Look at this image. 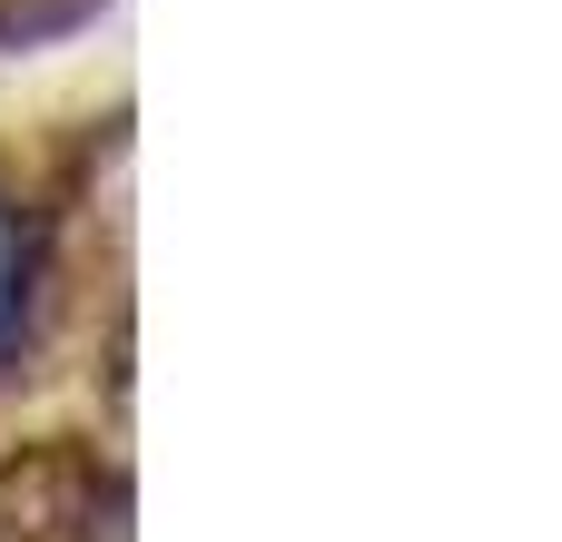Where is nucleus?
<instances>
[{"label": "nucleus", "mask_w": 562, "mask_h": 542, "mask_svg": "<svg viewBox=\"0 0 562 542\" xmlns=\"http://www.w3.org/2000/svg\"><path fill=\"white\" fill-rule=\"evenodd\" d=\"M20 217H10V197H0V346H10V326H20Z\"/></svg>", "instance_id": "nucleus-1"}]
</instances>
